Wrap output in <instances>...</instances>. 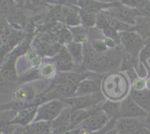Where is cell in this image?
I'll return each mask as SVG.
<instances>
[{"instance_id":"cell-39","label":"cell","mask_w":150,"mask_h":134,"mask_svg":"<svg viewBox=\"0 0 150 134\" xmlns=\"http://www.w3.org/2000/svg\"><path fill=\"white\" fill-rule=\"evenodd\" d=\"M0 134H3V133L1 131H0Z\"/></svg>"},{"instance_id":"cell-38","label":"cell","mask_w":150,"mask_h":134,"mask_svg":"<svg viewBox=\"0 0 150 134\" xmlns=\"http://www.w3.org/2000/svg\"><path fill=\"white\" fill-rule=\"evenodd\" d=\"M146 88L150 91V77L146 79Z\"/></svg>"},{"instance_id":"cell-16","label":"cell","mask_w":150,"mask_h":134,"mask_svg":"<svg viewBox=\"0 0 150 134\" xmlns=\"http://www.w3.org/2000/svg\"><path fill=\"white\" fill-rule=\"evenodd\" d=\"M35 94L36 91L32 85H22L13 90V97L16 101H31L37 98Z\"/></svg>"},{"instance_id":"cell-6","label":"cell","mask_w":150,"mask_h":134,"mask_svg":"<svg viewBox=\"0 0 150 134\" xmlns=\"http://www.w3.org/2000/svg\"><path fill=\"white\" fill-rule=\"evenodd\" d=\"M105 100V98L100 91V92L95 93L91 95L71 97V98L63 100L62 101H63V102L69 107H70L72 110H74L90 108V107L99 105Z\"/></svg>"},{"instance_id":"cell-21","label":"cell","mask_w":150,"mask_h":134,"mask_svg":"<svg viewBox=\"0 0 150 134\" xmlns=\"http://www.w3.org/2000/svg\"><path fill=\"white\" fill-rule=\"evenodd\" d=\"M68 26L76 27L81 24V19L80 16V10H76L73 8L64 7L62 9V19Z\"/></svg>"},{"instance_id":"cell-37","label":"cell","mask_w":150,"mask_h":134,"mask_svg":"<svg viewBox=\"0 0 150 134\" xmlns=\"http://www.w3.org/2000/svg\"><path fill=\"white\" fill-rule=\"evenodd\" d=\"M145 121H146V125H147L148 128L150 130V113L147 116V117L145 118Z\"/></svg>"},{"instance_id":"cell-9","label":"cell","mask_w":150,"mask_h":134,"mask_svg":"<svg viewBox=\"0 0 150 134\" xmlns=\"http://www.w3.org/2000/svg\"><path fill=\"white\" fill-rule=\"evenodd\" d=\"M105 75L92 72L89 77L77 85L76 97L87 96L101 91V81Z\"/></svg>"},{"instance_id":"cell-13","label":"cell","mask_w":150,"mask_h":134,"mask_svg":"<svg viewBox=\"0 0 150 134\" xmlns=\"http://www.w3.org/2000/svg\"><path fill=\"white\" fill-rule=\"evenodd\" d=\"M38 106L39 105L31 106L18 110L16 117L11 122V125H20L23 127L30 125L35 121Z\"/></svg>"},{"instance_id":"cell-4","label":"cell","mask_w":150,"mask_h":134,"mask_svg":"<svg viewBox=\"0 0 150 134\" xmlns=\"http://www.w3.org/2000/svg\"><path fill=\"white\" fill-rule=\"evenodd\" d=\"M115 128L119 134H150L145 118H120L117 120Z\"/></svg>"},{"instance_id":"cell-5","label":"cell","mask_w":150,"mask_h":134,"mask_svg":"<svg viewBox=\"0 0 150 134\" xmlns=\"http://www.w3.org/2000/svg\"><path fill=\"white\" fill-rule=\"evenodd\" d=\"M63 101L59 100H53L42 103L38 107L36 117L34 122L46 121L53 122L60 115L65 107Z\"/></svg>"},{"instance_id":"cell-26","label":"cell","mask_w":150,"mask_h":134,"mask_svg":"<svg viewBox=\"0 0 150 134\" xmlns=\"http://www.w3.org/2000/svg\"><path fill=\"white\" fill-rule=\"evenodd\" d=\"M7 20L13 25L23 27L26 22V18L23 12L16 9L12 13L7 14Z\"/></svg>"},{"instance_id":"cell-8","label":"cell","mask_w":150,"mask_h":134,"mask_svg":"<svg viewBox=\"0 0 150 134\" xmlns=\"http://www.w3.org/2000/svg\"><path fill=\"white\" fill-rule=\"evenodd\" d=\"M112 118L108 116L102 109L98 107L89 117H88L79 127L88 130L90 132H97L105 128L110 122Z\"/></svg>"},{"instance_id":"cell-2","label":"cell","mask_w":150,"mask_h":134,"mask_svg":"<svg viewBox=\"0 0 150 134\" xmlns=\"http://www.w3.org/2000/svg\"><path fill=\"white\" fill-rule=\"evenodd\" d=\"M124 54L122 49H112L99 54L88 69V72L105 75L114 72L122 63Z\"/></svg>"},{"instance_id":"cell-14","label":"cell","mask_w":150,"mask_h":134,"mask_svg":"<svg viewBox=\"0 0 150 134\" xmlns=\"http://www.w3.org/2000/svg\"><path fill=\"white\" fill-rule=\"evenodd\" d=\"M78 4L80 7L81 11L98 14L102 10H107L109 7L115 5L116 1L111 3H103L96 1H79Z\"/></svg>"},{"instance_id":"cell-34","label":"cell","mask_w":150,"mask_h":134,"mask_svg":"<svg viewBox=\"0 0 150 134\" xmlns=\"http://www.w3.org/2000/svg\"><path fill=\"white\" fill-rule=\"evenodd\" d=\"M12 134H30L27 128L23 126H20V125H15L14 129L12 131Z\"/></svg>"},{"instance_id":"cell-7","label":"cell","mask_w":150,"mask_h":134,"mask_svg":"<svg viewBox=\"0 0 150 134\" xmlns=\"http://www.w3.org/2000/svg\"><path fill=\"white\" fill-rule=\"evenodd\" d=\"M104 11L122 23L132 27H136L137 16L135 10L121 4V2L117 1L115 5Z\"/></svg>"},{"instance_id":"cell-35","label":"cell","mask_w":150,"mask_h":134,"mask_svg":"<svg viewBox=\"0 0 150 134\" xmlns=\"http://www.w3.org/2000/svg\"><path fill=\"white\" fill-rule=\"evenodd\" d=\"M104 134H119V133H118V130H117V128L114 127V128L107 130Z\"/></svg>"},{"instance_id":"cell-3","label":"cell","mask_w":150,"mask_h":134,"mask_svg":"<svg viewBox=\"0 0 150 134\" xmlns=\"http://www.w3.org/2000/svg\"><path fill=\"white\" fill-rule=\"evenodd\" d=\"M120 45L124 54V58L131 63L136 62V59L139 56L141 51L144 47V38L136 30L120 33Z\"/></svg>"},{"instance_id":"cell-33","label":"cell","mask_w":150,"mask_h":134,"mask_svg":"<svg viewBox=\"0 0 150 134\" xmlns=\"http://www.w3.org/2000/svg\"><path fill=\"white\" fill-rule=\"evenodd\" d=\"M14 3L11 1H0V11L4 13H12L15 10Z\"/></svg>"},{"instance_id":"cell-30","label":"cell","mask_w":150,"mask_h":134,"mask_svg":"<svg viewBox=\"0 0 150 134\" xmlns=\"http://www.w3.org/2000/svg\"><path fill=\"white\" fill-rule=\"evenodd\" d=\"M26 57L28 62H29V63L32 64V66L35 68V66H39L41 63L42 56L34 50H31L29 52L28 51L26 54Z\"/></svg>"},{"instance_id":"cell-25","label":"cell","mask_w":150,"mask_h":134,"mask_svg":"<svg viewBox=\"0 0 150 134\" xmlns=\"http://www.w3.org/2000/svg\"><path fill=\"white\" fill-rule=\"evenodd\" d=\"M57 69L56 65L51 62L43 63L39 67V72L41 77L45 79L54 78L57 75Z\"/></svg>"},{"instance_id":"cell-22","label":"cell","mask_w":150,"mask_h":134,"mask_svg":"<svg viewBox=\"0 0 150 134\" xmlns=\"http://www.w3.org/2000/svg\"><path fill=\"white\" fill-rule=\"evenodd\" d=\"M83 63H82V69L83 71H87L88 69L92 64V62L94 61L97 56L98 55V53L92 47L91 42L87 41V42L83 44Z\"/></svg>"},{"instance_id":"cell-23","label":"cell","mask_w":150,"mask_h":134,"mask_svg":"<svg viewBox=\"0 0 150 134\" xmlns=\"http://www.w3.org/2000/svg\"><path fill=\"white\" fill-rule=\"evenodd\" d=\"M103 13L104 19H105V21H106L107 25L110 27L117 30L119 32H128V31L135 30V27H132L128 24L122 23L120 21L117 20V19L111 16L108 13H107L104 10H103Z\"/></svg>"},{"instance_id":"cell-40","label":"cell","mask_w":150,"mask_h":134,"mask_svg":"<svg viewBox=\"0 0 150 134\" xmlns=\"http://www.w3.org/2000/svg\"><path fill=\"white\" fill-rule=\"evenodd\" d=\"M4 134H12V133H4Z\"/></svg>"},{"instance_id":"cell-24","label":"cell","mask_w":150,"mask_h":134,"mask_svg":"<svg viewBox=\"0 0 150 134\" xmlns=\"http://www.w3.org/2000/svg\"><path fill=\"white\" fill-rule=\"evenodd\" d=\"M100 108L112 119L120 118V102H114L105 100L100 104Z\"/></svg>"},{"instance_id":"cell-31","label":"cell","mask_w":150,"mask_h":134,"mask_svg":"<svg viewBox=\"0 0 150 134\" xmlns=\"http://www.w3.org/2000/svg\"><path fill=\"white\" fill-rule=\"evenodd\" d=\"M91 44L98 54H102L108 51V47L103 39H93L91 41Z\"/></svg>"},{"instance_id":"cell-17","label":"cell","mask_w":150,"mask_h":134,"mask_svg":"<svg viewBox=\"0 0 150 134\" xmlns=\"http://www.w3.org/2000/svg\"><path fill=\"white\" fill-rule=\"evenodd\" d=\"M67 50L70 53V56L72 57L73 60L77 65L78 67L80 69L81 72L83 73L84 71L82 69V63H83V44L76 42V41H71L66 45Z\"/></svg>"},{"instance_id":"cell-36","label":"cell","mask_w":150,"mask_h":134,"mask_svg":"<svg viewBox=\"0 0 150 134\" xmlns=\"http://www.w3.org/2000/svg\"><path fill=\"white\" fill-rule=\"evenodd\" d=\"M144 47H147L150 49V36L144 40Z\"/></svg>"},{"instance_id":"cell-15","label":"cell","mask_w":150,"mask_h":134,"mask_svg":"<svg viewBox=\"0 0 150 134\" xmlns=\"http://www.w3.org/2000/svg\"><path fill=\"white\" fill-rule=\"evenodd\" d=\"M129 95L142 108L150 113V91L146 88L142 91L131 88Z\"/></svg>"},{"instance_id":"cell-12","label":"cell","mask_w":150,"mask_h":134,"mask_svg":"<svg viewBox=\"0 0 150 134\" xmlns=\"http://www.w3.org/2000/svg\"><path fill=\"white\" fill-rule=\"evenodd\" d=\"M92 73V72H83V73L59 72L53 78L51 85H56L62 83H71L78 85L82 80L90 76Z\"/></svg>"},{"instance_id":"cell-29","label":"cell","mask_w":150,"mask_h":134,"mask_svg":"<svg viewBox=\"0 0 150 134\" xmlns=\"http://www.w3.org/2000/svg\"><path fill=\"white\" fill-rule=\"evenodd\" d=\"M101 31H102L103 34L105 35V38L112 39L117 44L118 47L120 46V33L121 32H119L117 30H116V29H113V28L110 27L108 26L104 28Z\"/></svg>"},{"instance_id":"cell-11","label":"cell","mask_w":150,"mask_h":134,"mask_svg":"<svg viewBox=\"0 0 150 134\" xmlns=\"http://www.w3.org/2000/svg\"><path fill=\"white\" fill-rule=\"evenodd\" d=\"M72 110L68 106H65L59 116L51 122V134H63L73 129L71 126Z\"/></svg>"},{"instance_id":"cell-32","label":"cell","mask_w":150,"mask_h":134,"mask_svg":"<svg viewBox=\"0 0 150 134\" xmlns=\"http://www.w3.org/2000/svg\"><path fill=\"white\" fill-rule=\"evenodd\" d=\"M131 88L137 91H142L146 88V79L142 77H138L131 82Z\"/></svg>"},{"instance_id":"cell-18","label":"cell","mask_w":150,"mask_h":134,"mask_svg":"<svg viewBox=\"0 0 150 134\" xmlns=\"http://www.w3.org/2000/svg\"><path fill=\"white\" fill-rule=\"evenodd\" d=\"M18 110H7L0 112V131L4 133H10L14 129L15 125H11V122L16 117Z\"/></svg>"},{"instance_id":"cell-19","label":"cell","mask_w":150,"mask_h":134,"mask_svg":"<svg viewBox=\"0 0 150 134\" xmlns=\"http://www.w3.org/2000/svg\"><path fill=\"white\" fill-rule=\"evenodd\" d=\"M100 105L90 107L87 109H80V110H72L71 113V126L72 128H75L79 126L82 122H84L88 117L91 116Z\"/></svg>"},{"instance_id":"cell-20","label":"cell","mask_w":150,"mask_h":134,"mask_svg":"<svg viewBox=\"0 0 150 134\" xmlns=\"http://www.w3.org/2000/svg\"><path fill=\"white\" fill-rule=\"evenodd\" d=\"M0 73L7 80L13 82L18 81V77L16 69V59L7 57V61L1 66Z\"/></svg>"},{"instance_id":"cell-10","label":"cell","mask_w":150,"mask_h":134,"mask_svg":"<svg viewBox=\"0 0 150 134\" xmlns=\"http://www.w3.org/2000/svg\"><path fill=\"white\" fill-rule=\"evenodd\" d=\"M149 113L140 107L130 95L120 102V118H146Z\"/></svg>"},{"instance_id":"cell-1","label":"cell","mask_w":150,"mask_h":134,"mask_svg":"<svg viewBox=\"0 0 150 134\" xmlns=\"http://www.w3.org/2000/svg\"><path fill=\"white\" fill-rule=\"evenodd\" d=\"M131 82L128 76L121 72H111L104 75L101 81V92L106 100L121 102L128 97Z\"/></svg>"},{"instance_id":"cell-27","label":"cell","mask_w":150,"mask_h":134,"mask_svg":"<svg viewBox=\"0 0 150 134\" xmlns=\"http://www.w3.org/2000/svg\"><path fill=\"white\" fill-rule=\"evenodd\" d=\"M41 76L40 75L39 72V68H33L32 69H29L26 72L23 73V75H21L18 77V81L20 82H30V81L40 79Z\"/></svg>"},{"instance_id":"cell-28","label":"cell","mask_w":150,"mask_h":134,"mask_svg":"<svg viewBox=\"0 0 150 134\" xmlns=\"http://www.w3.org/2000/svg\"><path fill=\"white\" fill-rule=\"evenodd\" d=\"M80 16L81 19V25L83 27H93L96 26L97 14L86 13V12L80 10Z\"/></svg>"}]
</instances>
